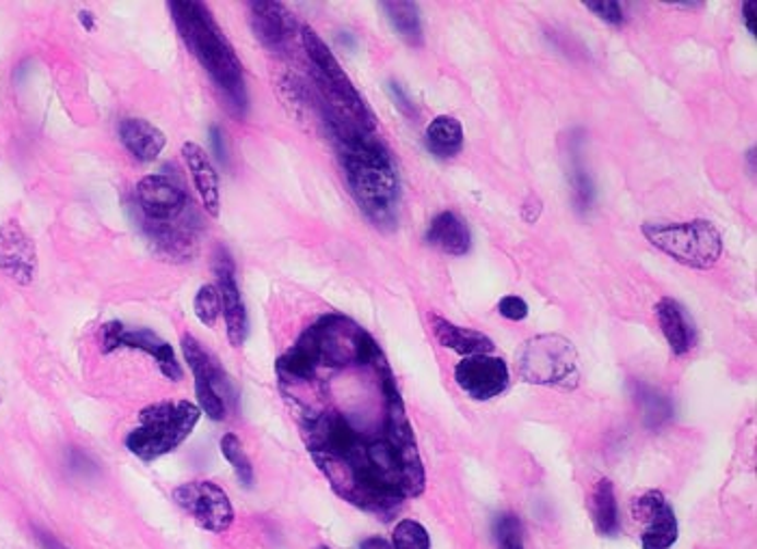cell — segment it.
I'll use <instances>...</instances> for the list:
<instances>
[{
    "label": "cell",
    "mask_w": 757,
    "mask_h": 549,
    "mask_svg": "<svg viewBox=\"0 0 757 549\" xmlns=\"http://www.w3.org/2000/svg\"><path fill=\"white\" fill-rule=\"evenodd\" d=\"M299 435L333 493L392 520L427 476L405 401L379 342L344 314H324L275 363Z\"/></svg>",
    "instance_id": "obj_1"
},
{
    "label": "cell",
    "mask_w": 757,
    "mask_h": 549,
    "mask_svg": "<svg viewBox=\"0 0 757 549\" xmlns=\"http://www.w3.org/2000/svg\"><path fill=\"white\" fill-rule=\"evenodd\" d=\"M323 119L348 191L359 211L379 227L394 225L401 184L390 150L375 136V132H366L324 112Z\"/></svg>",
    "instance_id": "obj_2"
},
{
    "label": "cell",
    "mask_w": 757,
    "mask_h": 549,
    "mask_svg": "<svg viewBox=\"0 0 757 549\" xmlns=\"http://www.w3.org/2000/svg\"><path fill=\"white\" fill-rule=\"evenodd\" d=\"M169 11L189 52L206 70L234 110H245L247 89L243 63L216 24L209 4L198 0H171Z\"/></svg>",
    "instance_id": "obj_3"
},
{
    "label": "cell",
    "mask_w": 757,
    "mask_h": 549,
    "mask_svg": "<svg viewBox=\"0 0 757 549\" xmlns=\"http://www.w3.org/2000/svg\"><path fill=\"white\" fill-rule=\"evenodd\" d=\"M301 41L310 57L312 76L321 92V109L331 117H338L342 121H348L366 132H375L377 121L375 112L366 105V100L359 96L329 46L319 37V33L310 26L301 28Z\"/></svg>",
    "instance_id": "obj_4"
},
{
    "label": "cell",
    "mask_w": 757,
    "mask_h": 549,
    "mask_svg": "<svg viewBox=\"0 0 757 549\" xmlns=\"http://www.w3.org/2000/svg\"><path fill=\"white\" fill-rule=\"evenodd\" d=\"M202 411L189 401H163L139 414L137 427L126 435V447L143 463L171 454L191 438Z\"/></svg>",
    "instance_id": "obj_5"
},
{
    "label": "cell",
    "mask_w": 757,
    "mask_h": 549,
    "mask_svg": "<svg viewBox=\"0 0 757 549\" xmlns=\"http://www.w3.org/2000/svg\"><path fill=\"white\" fill-rule=\"evenodd\" d=\"M643 234L658 251L697 271L712 268L723 253V240L719 229L706 219L688 223H646Z\"/></svg>",
    "instance_id": "obj_6"
},
{
    "label": "cell",
    "mask_w": 757,
    "mask_h": 549,
    "mask_svg": "<svg viewBox=\"0 0 757 549\" xmlns=\"http://www.w3.org/2000/svg\"><path fill=\"white\" fill-rule=\"evenodd\" d=\"M518 372L527 383L576 387L578 353L573 344L558 333H543L524 342L518 350Z\"/></svg>",
    "instance_id": "obj_7"
},
{
    "label": "cell",
    "mask_w": 757,
    "mask_h": 549,
    "mask_svg": "<svg viewBox=\"0 0 757 549\" xmlns=\"http://www.w3.org/2000/svg\"><path fill=\"white\" fill-rule=\"evenodd\" d=\"M174 502L204 530L221 535L234 522L227 493L211 480H193L174 489Z\"/></svg>",
    "instance_id": "obj_8"
},
{
    "label": "cell",
    "mask_w": 757,
    "mask_h": 549,
    "mask_svg": "<svg viewBox=\"0 0 757 549\" xmlns=\"http://www.w3.org/2000/svg\"><path fill=\"white\" fill-rule=\"evenodd\" d=\"M182 355L187 366L193 372L196 379V394L200 403V411H204L211 420H225L227 405L223 398V387H227V381L221 372V366H216L213 355L191 335L185 333L182 339Z\"/></svg>",
    "instance_id": "obj_9"
},
{
    "label": "cell",
    "mask_w": 757,
    "mask_h": 549,
    "mask_svg": "<svg viewBox=\"0 0 757 549\" xmlns=\"http://www.w3.org/2000/svg\"><path fill=\"white\" fill-rule=\"evenodd\" d=\"M100 348L105 355L117 350V348H134V350L147 353L154 357L163 377H167L169 381L182 379V366H180L171 344L161 339L154 331L126 330V325H121L119 321H110L100 330Z\"/></svg>",
    "instance_id": "obj_10"
},
{
    "label": "cell",
    "mask_w": 757,
    "mask_h": 549,
    "mask_svg": "<svg viewBox=\"0 0 757 549\" xmlns=\"http://www.w3.org/2000/svg\"><path fill=\"white\" fill-rule=\"evenodd\" d=\"M0 273L17 286H31L37 275V247L15 219L0 225Z\"/></svg>",
    "instance_id": "obj_11"
},
{
    "label": "cell",
    "mask_w": 757,
    "mask_h": 549,
    "mask_svg": "<svg viewBox=\"0 0 757 549\" xmlns=\"http://www.w3.org/2000/svg\"><path fill=\"white\" fill-rule=\"evenodd\" d=\"M457 385L474 401H492L509 387V368L500 357L474 355L454 368Z\"/></svg>",
    "instance_id": "obj_12"
},
{
    "label": "cell",
    "mask_w": 757,
    "mask_h": 549,
    "mask_svg": "<svg viewBox=\"0 0 757 549\" xmlns=\"http://www.w3.org/2000/svg\"><path fill=\"white\" fill-rule=\"evenodd\" d=\"M215 275L227 339L232 346H243L247 335H249V321H247L245 301H243V295H240V288L236 282L234 260L225 249L216 251Z\"/></svg>",
    "instance_id": "obj_13"
},
{
    "label": "cell",
    "mask_w": 757,
    "mask_h": 549,
    "mask_svg": "<svg viewBox=\"0 0 757 549\" xmlns=\"http://www.w3.org/2000/svg\"><path fill=\"white\" fill-rule=\"evenodd\" d=\"M249 22L253 35L269 50H282L295 31V22L282 2L256 0L249 2Z\"/></svg>",
    "instance_id": "obj_14"
},
{
    "label": "cell",
    "mask_w": 757,
    "mask_h": 549,
    "mask_svg": "<svg viewBox=\"0 0 757 549\" xmlns=\"http://www.w3.org/2000/svg\"><path fill=\"white\" fill-rule=\"evenodd\" d=\"M182 158L187 165V171L191 176L193 189L202 202V208L209 213V217L218 219L221 215V189H218V174L211 156L202 150V145L189 141L182 145Z\"/></svg>",
    "instance_id": "obj_15"
},
{
    "label": "cell",
    "mask_w": 757,
    "mask_h": 549,
    "mask_svg": "<svg viewBox=\"0 0 757 549\" xmlns=\"http://www.w3.org/2000/svg\"><path fill=\"white\" fill-rule=\"evenodd\" d=\"M117 132L126 152L139 163H154L167 145L163 130L143 117H123Z\"/></svg>",
    "instance_id": "obj_16"
},
{
    "label": "cell",
    "mask_w": 757,
    "mask_h": 549,
    "mask_svg": "<svg viewBox=\"0 0 757 549\" xmlns=\"http://www.w3.org/2000/svg\"><path fill=\"white\" fill-rule=\"evenodd\" d=\"M431 327L437 342L443 348H450L463 357H474V355H489L494 353L496 344L492 337H487L481 331L468 330V327H457L448 323L446 319L431 314Z\"/></svg>",
    "instance_id": "obj_17"
},
{
    "label": "cell",
    "mask_w": 757,
    "mask_h": 549,
    "mask_svg": "<svg viewBox=\"0 0 757 549\" xmlns=\"http://www.w3.org/2000/svg\"><path fill=\"white\" fill-rule=\"evenodd\" d=\"M655 317L671 350L675 355H686L693 348L695 331L684 308L673 299H662L655 303Z\"/></svg>",
    "instance_id": "obj_18"
},
{
    "label": "cell",
    "mask_w": 757,
    "mask_h": 549,
    "mask_svg": "<svg viewBox=\"0 0 757 549\" xmlns=\"http://www.w3.org/2000/svg\"><path fill=\"white\" fill-rule=\"evenodd\" d=\"M427 242L448 255H465L470 251L472 238L470 229L454 213H439L427 229Z\"/></svg>",
    "instance_id": "obj_19"
},
{
    "label": "cell",
    "mask_w": 757,
    "mask_h": 549,
    "mask_svg": "<svg viewBox=\"0 0 757 549\" xmlns=\"http://www.w3.org/2000/svg\"><path fill=\"white\" fill-rule=\"evenodd\" d=\"M425 143L433 156L454 158L463 150V126L450 115H439L427 126Z\"/></svg>",
    "instance_id": "obj_20"
},
{
    "label": "cell",
    "mask_w": 757,
    "mask_h": 549,
    "mask_svg": "<svg viewBox=\"0 0 757 549\" xmlns=\"http://www.w3.org/2000/svg\"><path fill=\"white\" fill-rule=\"evenodd\" d=\"M591 517H593V526L600 535L604 537H613L619 530V506H617V498H615V487L608 478L598 480L593 493H591Z\"/></svg>",
    "instance_id": "obj_21"
},
{
    "label": "cell",
    "mask_w": 757,
    "mask_h": 549,
    "mask_svg": "<svg viewBox=\"0 0 757 549\" xmlns=\"http://www.w3.org/2000/svg\"><path fill=\"white\" fill-rule=\"evenodd\" d=\"M390 24L394 31L410 44V46H423V22H421V11L418 4L414 2H383L381 4Z\"/></svg>",
    "instance_id": "obj_22"
},
{
    "label": "cell",
    "mask_w": 757,
    "mask_h": 549,
    "mask_svg": "<svg viewBox=\"0 0 757 549\" xmlns=\"http://www.w3.org/2000/svg\"><path fill=\"white\" fill-rule=\"evenodd\" d=\"M677 541V520L673 509L664 502L648 522L641 535L643 549H669Z\"/></svg>",
    "instance_id": "obj_23"
},
{
    "label": "cell",
    "mask_w": 757,
    "mask_h": 549,
    "mask_svg": "<svg viewBox=\"0 0 757 549\" xmlns=\"http://www.w3.org/2000/svg\"><path fill=\"white\" fill-rule=\"evenodd\" d=\"M221 454L225 456V461L232 465L234 474L238 476V480L245 487H251L253 482V465L243 447V441L238 440L234 433H225L221 438Z\"/></svg>",
    "instance_id": "obj_24"
},
{
    "label": "cell",
    "mask_w": 757,
    "mask_h": 549,
    "mask_svg": "<svg viewBox=\"0 0 757 549\" xmlns=\"http://www.w3.org/2000/svg\"><path fill=\"white\" fill-rule=\"evenodd\" d=\"M392 546L394 549H431V539L423 524L414 520H403L394 526Z\"/></svg>",
    "instance_id": "obj_25"
},
{
    "label": "cell",
    "mask_w": 757,
    "mask_h": 549,
    "mask_svg": "<svg viewBox=\"0 0 757 549\" xmlns=\"http://www.w3.org/2000/svg\"><path fill=\"white\" fill-rule=\"evenodd\" d=\"M193 310H196L198 321L204 327H209V330L215 327L216 321L221 317V297H218L215 284H204L198 290V295L193 299Z\"/></svg>",
    "instance_id": "obj_26"
},
{
    "label": "cell",
    "mask_w": 757,
    "mask_h": 549,
    "mask_svg": "<svg viewBox=\"0 0 757 549\" xmlns=\"http://www.w3.org/2000/svg\"><path fill=\"white\" fill-rule=\"evenodd\" d=\"M494 535L500 544V549L522 548V524L511 513L498 515V520L494 524Z\"/></svg>",
    "instance_id": "obj_27"
},
{
    "label": "cell",
    "mask_w": 757,
    "mask_h": 549,
    "mask_svg": "<svg viewBox=\"0 0 757 549\" xmlns=\"http://www.w3.org/2000/svg\"><path fill=\"white\" fill-rule=\"evenodd\" d=\"M666 500H664V496L660 493V491H648V493H643L641 498H637L635 502H632V517L637 520V522H648L649 517L664 504Z\"/></svg>",
    "instance_id": "obj_28"
},
{
    "label": "cell",
    "mask_w": 757,
    "mask_h": 549,
    "mask_svg": "<svg viewBox=\"0 0 757 549\" xmlns=\"http://www.w3.org/2000/svg\"><path fill=\"white\" fill-rule=\"evenodd\" d=\"M589 11H593L595 15H600L602 20H606L608 24H615V26H619V24H624V9H622V4L619 2H615V0H602V2H587L584 4Z\"/></svg>",
    "instance_id": "obj_29"
},
{
    "label": "cell",
    "mask_w": 757,
    "mask_h": 549,
    "mask_svg": "<svg viewBox=\"0 0 757 549\" xmlns=\"http://www.w3.org/2000/svg\"><path fill=\"white\" fill-rule=\"evenodd\" d=\"M498 312L509 321H524L529 317V303L516 295H509L498 303Z\"/></svg>",
    "instance_id": "obj_30"
},
{
    "label": "cell",
    "mask_w": 757,
    "mask_h": 549,
    "mask_svg": "<svg viewBox=\"0 0 757 549\" xmlns=\"http://www.w3.org/2000/svg\"><path fill=\"white\" fill-rule=\"evenodd\" d=\"M743 20H745L749 33L756 35V2H745V4H743Z\"/></svg>",
    "instance_id": "obj_31"
},
{
    "label": "cell",
    "mask_w": 757,
    "mask_h": 549,
    "mask_svg": "<svg viewBox=\"0 0 757 549\" xmlns=\"http://www.w3.org/2000/svg\"><path fill=\"white\" fill-rule=\"evenodd\" d=\"M37 541L44 549H68L59 539H55L50 533H44V530H37Z\"/></svg>",
    "instance_id": "obj_32"
},
{
    "label": "cell",
    "mask_w": 757,
    "mask_h": 549,
    "mask_svg": "<svg viewBox=\"0 0 757 549\" xmlns=\"http://www.w3.org/2000/svg\"><path fill=\"white\" fill-rule=\"evenodd\" d=\"M359 549H394V546L383 537H368L359 544Z\"/></svg>",
    "instance_id": "obj_33"
},
{
    "label": "cell",
    "mask_w": 757,
    "mask_h": 549,
    "mask_svg": "<svg viewBox=\"0 0 757 549\" xmlns=\"http://www.w3.org/2000/svg\"><path fill=\"white\" fill-rule=\"evenodd\" d=\"M79 20L83 22V26H85V31H94V22H96V17H94V13L92 11H87V9H83L81 13H79Z\"/></svg>",
    "instance_id": "obj_34"
},
{
    "label": "cell",
    "mask_w": 757,
    "mask_h": 549,
    "mask_svg": "<svg viewBox=\"0 0 757 549\" xmlns=\"http://www.w3.org/2000/svg\"><path fill=\"white\" fill-rule=\"evenodd\" d=\"M317 549H331V548H327V546H321V548H317Z\"/></svg>",
    "instance_id": "obj_35"
},
{
    "label": "cell",
    "mask_w": 757,
    "mask_h": 549,
    "mask_svg": "<svg viewBox=\"0 0 757 549\" xmlns=\"http://www.w3.org/2000/svg\"><path fill=\"white\" fill-rule=\"evenodd\" d=\"M516 549H522V548H516Z\"/></svg>",
    "instance_id": "obj_36"
}]
</instances>
